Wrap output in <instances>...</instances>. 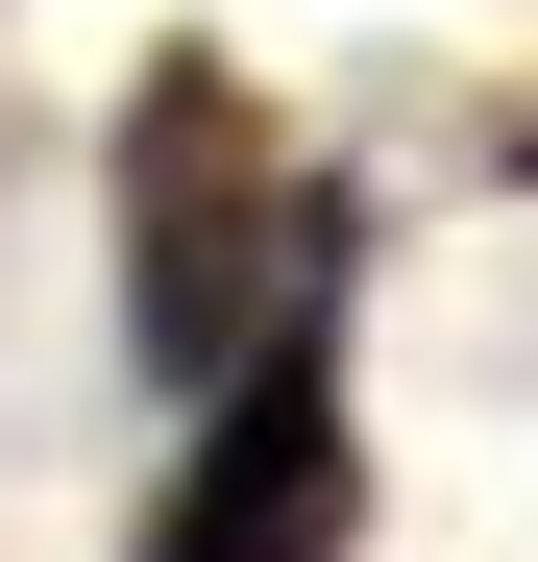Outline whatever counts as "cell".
Wrapping results in <instances>:
<instances>
[{
    "label": "cell",
    "instance_id": "obj_2",
    "mask_svg": "<svg viewBox=\"0 0 538 562\" xmlns=\"http://www.w3.org/2000/svg\"><path fill=\"white\" fill-rule=\"evenodd\" d=\"M343 294H368V245L318 269L294 318H269L245 367H221V416H197V464L147 490V538L123 562H343L368 538V416H343Z\"/></svg>",
    "mask_w": 538,
    "mask_h": 562
},
{
    "label": "cell",
    "instance_id": "obj_1",
    "mask_svg": "<svg viewBox=\"0 0 538 562\" xmlns=\"http://www.w3.org/2000/svg\"><path fill=\"white\" fill-rule=\"evenodd\" d=\"M99 196H123V342L171 367V392H221V367L294 318L343 245H368V196H343V171H318L294 123L245 99V49H197V25L123 74V147H99Z\"/></svg>",
    "mask_w": 538,
    "mask_h": 562
}]
</instances>
